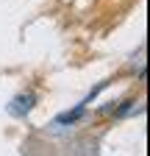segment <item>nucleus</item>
Returning a JSON list of instances; mask_svg holds the SVG:
<instances>
[{"instance_id":"nucleus-1","label":"nucleus","mask_w":150,"mask_h":156,"mask_svg":"<svg viewBox=\"0 0 150 156\" xmlns=\"http://www.w3.org/2000/svg\"><path fill=\"white\" fill-rule=\"evenodd\" d=\"M33 106H36V95H33V92H28V95H17L14 101L9 103V112H11L14 117H25Z\"/></svg>"}]
</instances>
